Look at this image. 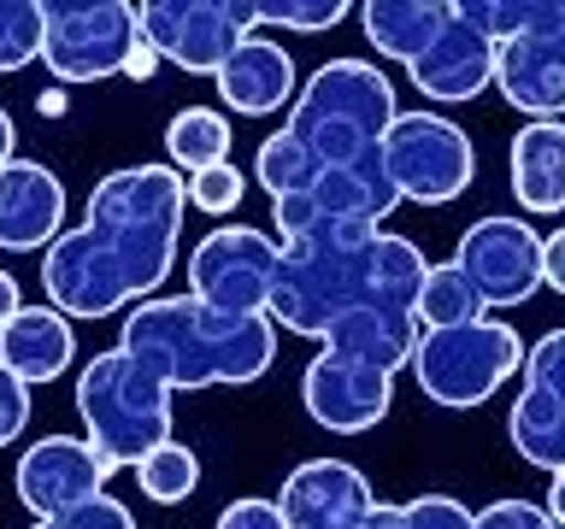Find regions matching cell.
I'll return each instance as SVG.
<instances>
[{
    "mask_svg": "<svg viewBox=\"0 0 565 529\" xmlns=\"http://www.w3.org/2000/svg\"><path fill=\"white\" fill-rule=\"evenodd\" d=\"M189 176L177 165H124L88 194V218L65 229L42 259L47 306L65 317H113L153 300L177 264Z\"/></svg>",
    "mask_w": 565,
    "mask_h": 529,
    "instance_id": "cell-1",
    "label": "cell"
},
{
    "mask_svg": "<svg viewBox=\"0 0 565 529\" xmlns=\"http://www.w3.org/2000/svg\"><path fill=\"white\" fill-rule=\"evenodd\" d=\"M312 206V194H307ZM424 253L406 236L371 224H348L312 206V218L282 236V259H277V282H271V324L289 335H324L360 306H418L424 289Z\"/></svg>",
    "mask_w": 565,
    "mask_h": 529,
    "instance_id": "cell-2",
    "label": "cell"
},
{
    "mask_svg": "<svg viewBox=\"0 0 565 529\" xmlns=\"http://www.w3.org/2000/svg\"><path fill=\"white\" fill-rule=\"evenodd\" d=\"M118 347L148 365L171 395H183V388H242L271 370L277 324L271 317H224L201 306L194 294H166L124 312Z\"/></svg>",
    "mask_w": 565,
    "mask_h": 529,
    "instance_id": "cell-3",
    "label": "cell"
},
{
    "mask_svg": "<svg viewBox=\"0 0 565 529\" xmlns=\"http://www.w3.org/2000/svg\"><path fill=\"white\" fill-rule=\"evenodd\" d=\"M77 412L95 447L113 471H136L153 447L171 441V388L124 347L95 353L77 377Z\"/></svg>",
    "mask_w": 565,
    "mask_h": 529,
    "instance_id": "cell-4",
    "label": "cell"
},
{
    "mask_svg": "<svg viewBox=\"0 0 565 529\" xmlns=\"http://www.w3.org/2000/svg\"><path fill=\"white\" fill-rule=\"evenodd\" d=\"M401 118L395 83L365 60H324L289 106V130L318 153V165H348L371 148H383L388 123Z\"/></svg>",
    "mask_w": 565,
    "mask_h": 529,
    "instance_id": "cell-5",
    "label": "cell"
},
{
    "mask_svg": "<svg viewBox=\"0 0 565 529\" xmlns=\"http://www.w3.org/2000/svg\"><path fill=\"white\" fill-rule=\"evenodd\" d=\"M524 353L530 347L519 342L512 324L477 317V324H459V330H424L413 353V377L424 388V400L448 406V412H471L507 377H519Z\"/></svg>",
    "mask_w": 565,
    "mask_h": 529,
    "instance_id": "cell-6",
    "label": "cell"
},
{
    "mask_svg": "<svg viewBox=\"0 0 565 529\" xmlns=\"http://www.w3.org/2000/svg\"><path fill=\"white\" fill-rule=\"evenodd\" d=\"M42 60L60 83L124 77L141 42V18L130 0H47Z\"/></svg>",
    "mask_w": 565,
    "mask_h": 529,
    "instance_id": "cell-7",
    "label": "cell"
},
{
    "mask_svg": "<svg viewBox=\"0 0 565 529\" xmlns=\"http://www.w3.org/2000/svg\"><path fill=\"white\" fill-rule=\"evenodd\" d=\"M277 259H282V247L265 229L218 224L189 253V294L224 317H265L271 312Z\"/></svg>",
    "mask_w": 565,
    "mask_h": 529,
    "instance_id": "cell-8",
    "label": "cell"
},
{
    "mask_svg": "<svg viewBox=\"0 0 565 529\" xmlns=\"http://www.w3.org/2000/svg\"><path fill=\"white\" fill-rule=\"evenodd\" d=\"M383 159H388L401 201H418V206L459 201L477 176L471 136L454 118H436V112H401L383 136Z\"/></svg>",
    "mask_w": 565,
    "mask_h": 529,
    "instance_id": "cell-9",
    "label": "cell"
},
{
    "mask_svg": "<svg viewBox=\"0 0 565 529\" xmlns=\"http://www.w3.org/2000/svg\"><path fill=\"white\" fill-rule=\"evenodd\" d=\"M136 18L159 60H171L189 77H218L224 60L259 24V7L254 0H148L136 7Z\"/></svg>",
    "mask_w": 565,
    "mask_h": 529,
    "instance_id": "cell-10",
    "label": "cell"
},
{
    "mask_svg": "<svg viewBox=\"0 0 565 529\" xmlns=\"http://www.w3.org/2000/svg\"><path fill=\"white\" fill-rule=\"evenodd\" d=\"M542 241L524 218L512 212H494V218H477L466 236H459L454 264L471 277V289L483 306H524L530 294L542 289Z\"/></svg>",
    "mask_w": 565,
    "mask_h": 529,
    "instance_id": "cell-11",
    "label": "cell"
},
{
    "mask_svg": "<svg viewBox=\"0 0 565 529\" xmlns=\"http://www.w3.org/2000/svg\"><path fill=\"white\" fill-rule=\"evenodd\" d=\"M106 476H113V465L88 441L42 435L35 447H24L12 483H18V500L35 511V523H47V518H65V511L88 506L95 494H106Z\"/></svg>",
    "mask_w": 565,
    "mask_h": 529,
    "instance_id": "cell-12",
    "label": "cell"
},
{
    "mask_svg": "<svg viewBox=\"0 0 565 529\" xmlns=\"http://www.w3.org/2000/svg\"><path fill=\"white\" fill-rule=\"evenodd\" d=\"M300 400H307V418L330 435H365L388 418V400H395V377L383 370H365L342 359V353H318L300 377Z\"/></svg>",
    "mask_w": 565,
    "mask_h": 529,
    "instance_id": "cell-13",
    "label": "cell"
},
{
    "mask_svg": "<svg viewBox=\"0 0 565 529\" xmlns=\"http://www.w3.org/2000/svg\"><path fill=\"white\" fill-rule=\"evenodd\" d=\"M277 506L289 529H353L371 518L377 494H371L365 471L348 465V458H307L282 476Z\"/></svg>",
    "mask_w": 565,
    "mask_h": 529,
    "instance_id": "cell-14",
    "label": "cell"
},
{
    "mask_svg": "<svg viewBox=\"0 0 565 529\" xmlns=\"http://www.w3.org/2000/svg\"><path fill=\"white\" fill-rule=\"evenodd\" d=\"M65 236V183L35 159L0 165V253H47Z\"/></svg>",
    "mask_w": 565,
    "mask_h": 529,
    "instance_id": "cell-15",
    "label": "cell"
},
{
    "mask_svg": "<svg viewBox=\"0 0 565 529\" xmlns=\"http://www.w3.org/2000/svg\"><path fill=\"white\" fill-rule=\"evenodd\" d=\"M413 83H418L424 100H441V106L477 100L494 83V35L477 30L471 18L454 7L448 30L436 35V47L413 65Z\"/></svg>",
    "mask_w": 565,
    "mask_h": 529,
    "instance_id": "cell-16",
    "label": "cell"
},
{
    "mask_svg": "<svg viewBox=\"0 0 565 529\" xmlns=\"http://www.w3.org/2000/svg\"><path fill=\"white\" fill-rule=\"evenodd\" d=\"M212 83H218L230 112H242V118H271V112H282V106L300 100L295 60L277 42H265V35H247Z\"/></svg>",
    "mask_w": 565,
    "mask_h": 529,
    "instance_id": "cell-17",
    "label": "cell"
},
{
    "mask_svg": "<svg viewBox=\"0 0 565 529\" xmlns=\"http://www.w3.org/2000/svg\"><path fill=\"white\" fill-rule=\"evenodd\" d=\"M418 335H424L418 312H406V306H360V312H348L342 324L324 335V353H342V359H353V365L395 377L401 365H413Z\"/></svg>",
    "mask_w": 565,
    "mask_h": 529,
    "instance_id": "cell-18",
    "label": "cell"
},
{
    "mask_svg": "<svg viewBox=\"0 0 565 529\" xmlns=\"http://www.w3.org/2000/svg\"><path fill=\"white\" fill-rule=\"evenodd\" d=\"M494 88L507 95V106H519L530 123L565 118V53L547 42H501L494 47Z\"/></svg>",
    "mask_w": 565,
    "mask_h": 529,
    "instance_id": "cell-19",
    "label": "cell"
},
{
    "mask_svg": "<svg viewBox=\"0 0 565 529\" xmlns=\"http://www.w3.org/2000/svg\"><path fill=\"white\" fill-rule=\"evenodd\" d=\"M71 353H77V335H71V317L60 306H24L7 330H0V365H7L24 388H42L53 377H65Z\"/></svg>",
    "mask_w": 565,
    "mask_h": 529,
    "instance_id": "cell-20",
    "label": "cell"
},
{
    "mask_svg": "<svg viewBox=\"0 0 565 529\" xmlns=\"http://www.w3.org/2000/svg\"><path fill=\"white\" fill-rule=\"evenodd\" d=\"M312 206L330 212V218L383 229V218L401 206V188H395V176H388L383 148L348 159V165H330L324 176H318V188H312Z\"/></svg>",
    "mask_w": 565,
    "mask_h": 529,
    "instance_id": "cell-21",
    "label": "cell"
},
{
    "mask_svg": "<svg viewBox=\"0 0 565 529\" xmlns=\"http://www.w3.org/2000/svg\"><path fill=\"white\" fill-rule=\"evenodd\" d=\"M448 18H454L448 0H365L360 7L365 42L377 47L383 60L406 65V71L436 47V35L448 30Z\"/></svg>",
    "mask_w": 565,
    "mask_h": 529,
    "instance_id": "cell-22",
    "label": "cell"
},
{
    "mask_svg": "<svg viewBox=\"0 0 565 529\" xmlns=\"http://www.w3.org/2000/svg\"><path fill=\"white\" fill-rule=\"evenodd\" d=\"M512 194L524 212H565V118L524 123L512 136Z\"/></svg>",
    "mask_w": 565,
    "mask_h": 529,
    "instance_id": "cell-23",
    "label": "cell"
},
{
    "mask_svg": "<svg viewBox=\"0 0 565 529\" xmlns=\"http://www.w3.org/2000/svg\"><path fill=\"white\" fill-rule=\"evenodd\" d=\"M507 441L519 447L524 465L559 476L565 471V400L524 382L519 400H512V412H507Z\"/></svg>",
    "mask_w": 565,
    "mask_h": 529,
    "instance_id": "cell-24",
    "label": "cell"
},
{
    "mask_svg": "<svg viewBox=\"0 0 565 529\" xmlns=\"http://www.w3.org/2000/svg\"><path fill=\"white\" fill-rule=\"evenodd\" d=\"M459 12H466L477 30H489L494 47L530 35V42H547V47L565 53V0H466Z\"/></svg>",
    "mask_w": 565,
    "mask_h": 529,
    "instance_id": "cell-25",
    "label": "cell"
},
{
    "mask_svg": "<svg viewBox=\"0 0 565 529\" xmlns=\"http://www.w3.org/2000/svg\"><path fill=\"white\" fill-rule=\"evenodd\" d=\"M230 141H236L230 136V118L212 112V106H183V112L166 123V153L183 176L230 165Z\"/></svg>",
    "mask_w": 565,
    "mask_h": 529,
    "instance_id": "cell-26",
    "label": "cell"
},
{
    "mask_svg": "<svg viewBox=\"0 0 565 529\" xmlns=\"http://www.w3.org/2000/svg\"><path fill=\"white\" fill-rule=\"evenodd\" d=\"M254 176H259V188L271 194V206H277V201H300V194H312L318 176H324V165H318V153L289 130V123H282L277 136L259 141Z\"/></svg>",
    "mask_w": 565,
    "mask_h": 529,
    "instance_id": "cell-27",
    "label": "cell"
},
{
    "mask_svg": "<svg viewBox=\"0 0 565 529\" xmlns=\"http://www.w3.org/2000/svg\"><path fill=\"white\" fill-rule=\"evenodd\" d=\"M413 312H418V330H459V324H477L489 306L477 300L471 277L448 259V264H430V271H424V289H418Z\"/></svg>",
    "mask_w": 565,
    "mask_h": 529,
    "instance_id": "cell-28",
    "label": "cell"
},
{
    "mask_svg": "<svg viewBox=\"0 0 565 529\" xmlns=\"http://www.w3.org/2000/svg\"><path fill=\"white\" fill-rule=\"evenodd\" d=\"M136 483L153 506H177V500H189V494L201 488V458H194L183 441H166V447H153L136 465Z\"/></svg>",
    "mask_w": 565,
    "mask_h": 529,
    "instance_id": "cell-29",
    "label": "cell"
},
{
    "mask_svg": "<svg viewBox=\"0 0 565 529\" xmlns=\"http://www.w3.org/2000/svg\"><path fill=\"white\" fill-rule=\"evenodd\" d=\"M42 0H0V71H24L30 60H42Z\"/></svg>",
    "mask_w": 565,
    "mask_h": 529,
    "instance_id": "cell-30",
    "label": "cell"
},
{
    "mask_svg": "<svg viewBox=\"0 0 565 529\" xmlns=\"http://www.w3.org/2000/svg\"><path fill=\"white\" fill-rule=\"evenodd\" d=\"M242 194H247V176L236 165H212V171H194L189 176V206L194 212H212V218L242 212Z\"/></svg>",
    "mask_w": 565,
    "mask_h": 529,
    "instance_id": "cell-31",
    "label": "cell"
},
{
    "mask_svg": "<svg viewBox=\"0 0 565 529\" xmlns=\"http://www.w3.org/2000/svg\"><path fill=\"white\" fill-rule=\"evenodd\" d=\"M259 7V24H282V30H330V24H342L348 7L342 0H254Z\"/></svg>",
    "mask_w": 565,
    "mask_h": 529,
    "instance_id": "cell-32",
    "label": "cell"
},
{
    "mask_svg": "<svg viewBox=\"0 0 565 529\" xmlns=\"http://www.w3.org/2000/svg\"><path fill=\"white\" fill-rule=\"evenodd\" d=\"M524 382L542 388V395L565 400V330H547L536 347L524 353Z\"/></svg>",
    "mask_w": 565,
    "mask_h": 529,
    "instance_id": "cell-33",
    "label": "cell"
},
{
    "mask_svg": "<svg viewBox=\"0 0 565 529\" xmlns=\"http://www.w3.org/2000/svg\"><path fill=\"white\" fill-rule=\"evenodd\" d=\"M401 529H477V511H466L448 494H418L401 506Z\"/></svg>",
    "mask_w": 565,
    "mask_h": 529,
    "instance_id": "cell-34",
    "label": "cell"
},
{
    "mask_svg": "<svg viewBox=\"0 0 565 529\" xmlns=\"http://www.w3.org/2000/svg\"><path fill=\"white\" fill-rule=\"evenodd\" d=\"M30 529H136V518L124 500H113V494H95L88 506L65 511V518H47V523H30Z\"/></svg>",
    "mask_w": 565,
    "mask_h": 529,
    "instance_id": "cell-35",
    "label": "cell"
},
{
    "mask_svg": "<svg viewBox=\"0 0 565 529\" xmlns=\"http://www.w3.org/2000/svg\"><path fill=\"white\" fill-rule=\"evenodd\" d=\"M24 430H30V388L0 365V447H12Z\"/></svg>",
    "mask_w": 565,
    "mask_h": 529,
    "instance_id": "cell-36",
    "label": "cell"
},
{
    "mask_svg": "<svg viewBox=\"0 0 565 529\" xmlns=\"http://www.w3.org/2000/svg\"><path fill=\"white\" fill-rule=\"evenodd\" d=\"M477 529H559L547 518V506H530V500H494L477 511Z\"/></svg>",
    "mask_w": 565,
    "mask_h": 529,
    "instance_id": "cell-37",
    "label": "cell"
},
{
    "mask_svg": "<svg viewBox=\"0 0 565 529\" xmlns=\"http://www.w3.org/2000/svg\"><path fill=\"white\" fill-rule=\"evenodd\" d=\"M218 529H289V523H282L277 500H230L218 511Z\"/></svg>",
    "mask_w": 565,
    "mask_h": 529,
    "instance_id": "cell-38",
    "label": "cell"
},
{
    "mask_svg": "<svg viewBox=\"0 0 565 529\" xmlns=\"http://www.w3.org/2000/svg\"><path fill=\"white\" fill-rule=\"evenodd\" d=\"M542 282L554 294H565V229H554V236L542 241Z\"/></svg>",
    "mask_w": 565,
    "mask_h": 529,
    "instance_id": "cell-39",
    "label": "cell"
},
{
    "mask_svg": "<svg viewBox=\"0 0 565 529\" xmlns=\"http://www.w3.org/2000/svg\"><path fill=\"white\" fill-rule=\"evenodd\" d=\"M153 71H159V53H153V42H148V35H141V42H136V53H130V71H124V77L148 83Z\"/></svg>",
    "mask_w": 565,
    "mask_h": 529,
    "instance_id": "cell-40",
    "label": "cell"
},
{
    "mask_svg": "<svg viewBox=\"0 0 565 529\" xmlns=\"http://www.w3.org/2000/svg\"><path fill=\"white\" fill-rule=\"evenodd\" d=\"M18 312H24V300H18V282H12V271H0V330H7Z\"/></svg>",
    "mask_w": 565,
    "mask_h": 529,
    "instance_id": "cell-41",
    "label": "cell"
},
{
    "mask_svg": "<svg viewBox=\"0 0 565 529\" xmlns=\"http://www.w3.org/2000/svg\"><path fill=\"white\" fill-rule=\"evenodd\" d=\"M353 529H401V506H383V500H377V506H371V518L353 523Z\"/></svg>",
    "mask_w": 565,
    "mask_h": 529,
    "instance_id": "cell-42",
    "label": "cell"
},
{
    "mask_svg": "<svg viewBox=\"0 0 565 529\" xmlns=\"http://www.w3.org/2000/svg\"><path fill=\"white\" fill-rule=\"evenodd\" d=\"M547 518H554V523L565 529V471L554 476V483H547Z\"/></svg>",
    "mask_w": 565,
    "mask_h": 529,
    "instance_id": "cell-43",
    "label": "cell"
},
{
    "mask_svg": "<svg viewBox=\"0 0 565 529\" xmlns=\"http://www.w3.org/2000/svg\"><path fill=\"white\" fill-rule=\"evenodd\" d=\"M12 141H18V130H12V112L0 106V165H12Z\"/></svg>",
    "mask_w": 565,
    "mask_h": 529,
    "instance_id": "cell-44",
    "label": "cell"
}]
</instances>
